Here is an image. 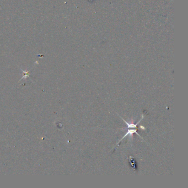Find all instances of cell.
I'll use <instances>...</instances> for the list:
<instances>
[{
    "label": "cell",
    "instance_id": "obj_1",
    "mask_svg": "<svg viewBox=\"0 0 188 188\" xmlns=\"http://www.w3.org/2000/svg\"><path fill=\"white\" fill-rule=\"evenodd\" d=\"M121 118L124 120V121L125 123L127 124V132L126 134H125V135L123 136V138H121V140L119 141V142H118V145H119V144L120 143V142L121 141V140H123V139H124V138H125L126 136H127L129 135H130V136H132V135H133L134 133H135V134H137L138 136H140V137L141 138V136H140L138 134V132H137V131H138V129H137V126H138V124L139 123H140V121H141V120L143 119V118H144V115H142L141 119L140 120H139V121H138V123H136V124H132V123H131V124H129V123L127 122L125 120L123 119L121 117Z\"/></svg>",
    "mask_w": 188,
    "mask_h": 188
}]
</instances>
